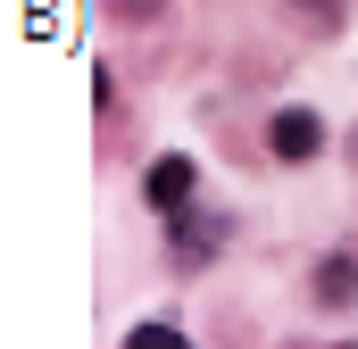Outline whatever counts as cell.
I'll use <instances>...</instances> for the list:
<instances>
[{"instance_id":"obj_1","label":"cell","mask_w":358,"mask_h":349,"mask_svg":"<svg viewBox=\"0 0 358 349\" xmlns=\"http://www.w3.org/2000/svg\"><path fill=\"white\" fill-rule=\"evenodd\" d=\"M267 150H275V158H292V167H300V158H317V150H325V125H317V108H275Z\"/></svg>"},{"instance_id":"obj_2","label":"cell","mask_w":358,"mask_h":349,"mask_svg":"<svg viewBox=\"0 0 358 349\" xmlns=\"http://www.w3.org/2000/svg\"><path fill=\"white\" fill-rule=\"evenodd\" d=\"M142 200L150 208H183L192 200V158H159V167L142 174Z\"/></svg>"},{"instance_id":"obj_3","label":"cell","mask_w":358,"mask_h":349,"mask_svg":"<svg viewBox=\"0 0 358 349\" xmlns=\"http://www.w3.org/2000/svg\"><path fill=\"white\" fill-rule=\"evenodd\" d=\"M317 299H325V308H350L358 299V266L350 258H325L317 266Z\"/></svg>"},{"instance_id":"obj_4","label":"cell","mask_w":358,"mask_h":349,"mask_svg":"<svg viewBox=\"0 0 358 349\" xmlns=\"http://www.w3.org/2000/svg\"><path fill=\"white\" fill-rule=\"evenodd\" d=\"M217 242H225V216H192V233H183V250H176V258H183V266H200Z\"/></svg>"},{"instance_id":"obj_5","label":"cell","mask_w":358,"mask_h":349,"mask_svg":"<svg viewBox=\"0 0 358 349\" xmlns=\"http://www.w3.org/2000/svg\"><path fill=\"white\" fill-rule=\"evenodd\" d=\"M125 349H192L176 333V325H134V333H125Z\"/></svg>"},{"instance_id":"obj_6","label":"cell","mask_w":358,"mask_h":349,"mask_svg":"<svg viewBox=\"0 0 358 349\" xmlns=\"http://www.w3.org/2000/svg\"><path fill=\"white\" fill-rule=\"evenodd\" d=\"M292 8H308L317 25H334V17H342V0H292Z\"/></svg>"}]
</instances>
